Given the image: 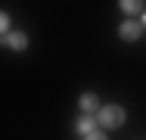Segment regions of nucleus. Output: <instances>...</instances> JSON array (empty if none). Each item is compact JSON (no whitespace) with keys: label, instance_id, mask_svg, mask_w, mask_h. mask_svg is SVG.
<instances>
[{"label":"nucleus","instance_id":"1","mask_svg":"<svg viewBox=\"0 0 146 140\" xmlns=\"http://www.w3.org/2000/svg\"><path fill=\"white\" fill-rule=\"evenodd\" d=\"M96 121H100L103 128H121V125H124V109H121V106H103L100 115H96Z\"/></svg>","mask_w":146,"mask_h":140},{"label":"nucleus","instance_id":"2","mask_svg":"<svg viewBox=\"0 0 146 140\" xmlns=\"http://www.w3.org/2000/svg\"><path fill=\"white\" fill-rule=\"evenodd\" d=\"M118 34H121V41H140V34H143V25H140V22H134V19H127V22H121Z\"/></svg>","mask_w":146,"mask_h":140},{"label":"nucleus","instance_id":"3","mask_svg":"<svg viewBox=\"0 0 146 140\" xmlns=\"http://www.w3.org/2000/svg\"><path fill=\"white\" fill-rule=\"evenodd\" d=\"M9 50H25L28 47V37H25V31H6V41H3Z\"/></svg>","mask_w":146,"mask_h":140},{"label":"nucleus","instance_id":"4","mask_svg":"<svg viewBox=\"0 0 146 140\" xmlns=\"http://www.w3.org/2000/svg\"><path fill=\"white\" fill-rule=\"evenodd\" d=\"M93 128H96V115H81V118H78V125H75V131H78V134H84V137H87Z\"/></svg>","mask_w":146,"mask_h":140},{"label":"nucleus","instance_id":"5","mask_svg":"<svg viewBox=\"0 0 146 140\" xmlns=\"http://www.w3.org/2000/svg\"><path fill=\"white\" fill-rule=\"evenodd\" d=\"M118 6H121V13H127V16H140V13H143V0H118Z\"/></svg>","mask_w":146,"mask_h":140},{"label":"nucleus","instance_id":"6","mask_svg":"<svg viewBox=\"0 0 146 140\" xmlns=\"http://www.w3.org/2000/svg\"><path fill=\"white\" fill-rule=\"evenodd\" d=\"M81 109L87 112V115L96 112V97H93V93H84V97H81Z\"/></svg>","mask_w":146,"mask_h":140},{"label":"nucleus","instance_id":"7","mask_svg":"<svg viewBox=\"0 0 146 140\" xmlns=\"http://www.w3.org/2000/svg\"><path fill=\"white\" fill-rule=\"evenodd\" d=\"M6 31H9V16L0 9V34H6Z\"/></svg>","mask_w":146,"mask_h":140},{"label":"nucleus","instance_id":"8","mask_svg":"<svg viewBox=\"0 0 146 140\" xmlns=\"http://www.w3.org/2000/svg\"><path fill=\"white\" fill-rule=\"evenodd\" d=\"M84 140H109V137H106V134H96V131H90Z\"/></svg>","mask_w":146,"mask_h":140},{"label":"nucleus","instance_id":"9","mask_svg":"<svg viewBox=\"0 0 146 140\" xmlns=\"http://www.w3.org/2000/svg\"><path fill=\"white\" fill-rule=\"evenodd\" d=\"M143 25H146V16H143Z\"/></svg>","mask_w":146,"mask_h":140}]
</instances>
